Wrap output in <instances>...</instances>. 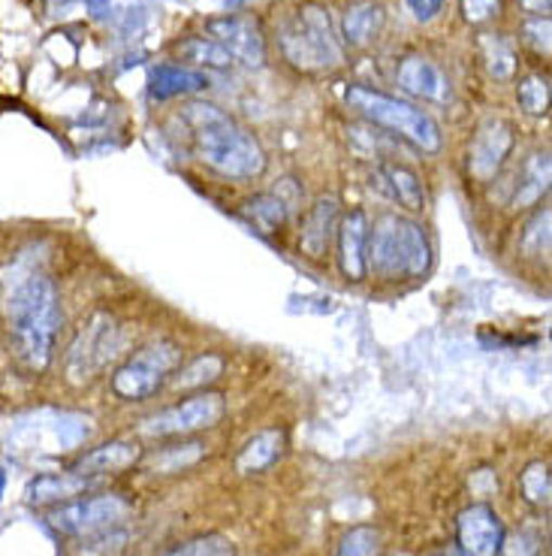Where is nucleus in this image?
Returning a JSON list of instances; mask_svg holds the SVG:
<instances>
[{
	"mask_svg": "<svg viewBox=\"0 0 552 556\" xmlns=\"http://www.w3.org/2000/svg\"><path fill=\"white\" fill-rule=\"evenodd\" d=\"M142 459V447L137 442H106V445L88 451L79 463L73 466V472L85 475V478H100V475H115L133 469Z\"/></svg>",
	"mask_w": 552,
	"mask_h": 556,
	"instance_id": "nucleus-17",
	"label": "nucleus"
},
{
	"mask_svg": "<svg viewBox=\"0 0 552 556\" xmlns=\"http://www.w3.org/2000/svg\"><path fill=\"white\" fill-rule=\"evenodd\" d=\"M239 215H242L257 233L269 237V233H278V230L287 224V203L278 194H257L251 197L248 203L239 208Z\"/></svg>",
	"mask_w": 552,
	"mask_h": 556,
	"instance_id": "nucleus-24",
	"label": "nucleus"
},
{
	"mask_svg": "<svg viewBox=\"0 0 552 556\" xmlns=\"http://www.w3.org/2000/svg\"><path fill=\"white\" fill-rule=\"evenodd\" d=\"M519 490H523V500L528 505H550V463H543V459H535V463H528L525 466V472L519 475Z\"/></svg>",
	"mask_w": 552,
	"mask_h": 556,
	"instance_id": "nucleus-29",
	"label": "nucleus"
},
{
	"mask_svg": "<svg viewBox=\"0 0 552 556\" xmlns=\"http://www.w3.org/2000/svg\"><path fill=\"white\" fill-rule=\"evenodd\" d=\"M405 7H408V13L414 15L416 22H432V18H438L444 10V0H405Z\"/></svg>",
	"mask_w": 552,
	"mask_h": 556,
	"instance_id": "nucleus-34",
	"label": "nucleus"
},
{
	"mask_svg": "<svg viewBox=\"0 0 552 556\" xmlns=\"http://www.w3.org/2000/svg\"><path fill=\"white\" fill-rule=\"evenodd\" d=\"M208 88V79L196 70L179 67V64H161L152 70V98L169 100L184 98V94H196Z\"/></svg>",
	"mask_w": 552,
	"mask_h": 556,
	"instance_id": "nucleus-23",
	"label": "nucleus"
},
{
	"mask_svg": "<svg viewBox=\"0 0 552 556\" xmlns=\"http://www.w3.org/2000/svg\"><path fill=\"white\" fill-rule=\"evenodd\" d=\"M181 363V351L176 342H152L139 348L133 357H127L115 376H112V390L127 403H142L164 388V381Z\"/></svg>",
	"mask_w": 552,
	"mask_h": 556,
	"instance_id": "nucleus-6",
	"label": "nucleus"
},
{
	"mask_svg": "<svg viewBox=\"0 0 552 556\" xmlns=\"http://www.w3.org/2000/svg\"><path fill=\"white\" fill-rule=\"evenodd\" d=\"M552 179V161L547 149H538L531 152L523 161L519 167V176H516V188H513L511 206L525 208V206H538L540 197L550 191Z\"/></svg>",
	"mask_w": 552,
	"mask_h": 556,
	"instance_id": "nucleus-20",
	"label": "nucleus"
},
{
	"mask_svg": "<svg viewBox=\"0 0 552 556\" xmlns=\"http://www.w3.org/2000/svg\"><path fill=\"white\" fill-rule=\"evenodd\" d=\"M387 28V10L381 0H350L342 13V40L347 49H369Z\"/></svg>",
	"mask_w": 552,
	"mask_h": 556,
	"instance_id": "nucleus-14",
	"label": "nucleus"
},
{
	"mask_svg": "<svg viewBox=\"0 0 552 556\" xmlns=\"http://www.w3.org/2000/svg\"><path fill=\"white\" fill-rule=\"evenodd\" d=\"M459 551L465 556H501L504 551V523L492 505L477 502L455 520Z\"/></svg>",
	"mask_w": 552,
	"mask_h": 556,
	"instance_id": "nucleus-11",
	"label": "nucleus"
},
{
	"mask_svg": "<svg viewBox=\"0 0 552 556\" xmlns=\"http://www.w3.org/2000/svg\"><path fill=\"white\" fill-rule=\"evenodd\" d=\"M223 372V357L218 354H203V357H196L194 363H188V366H181L179 372H172V381H176V388H203L208 381H215V378Z\"/></svg>",
	"mask_w": 552,
	"mask_h": 556,
	"instance_id": "nucleus-30",
	"label": "nucleus"
},
{
	"mask_svg": "<svg viewBox=\"0 0 552 556\" xmlns=\"http://www.w3.org/2000/svg\"><path fill=\"white\" fill-rule=\"evenodd\" d=\"M513 152V127L504 118H486L468 146V173L477 181H492Z\"/></svg>",
	"mask_w": 552,
	"mask_h": 556,
	"instance_id": "nucleus-10",
	"label": "nucleus"
},
{
	"mask_svg": "<svg viewBox=\"0 0 552 556\" xmlns=\"http://www.w3.org/2000/svg\"><path fill=\"white\" fill-rule=\"evenodd\" d=\"M121 345V330L112 315L98 312L85 320L79 327V333L73 339V345L67 351V376L76 384H85L91 378H98L110 361L115 357V351Z\"/></svg>",
	"mask_w": 552,
	"mask_h": 556,
	"instance_id": "nucleus-8",
	"label": "nucleus"
},
{
	"mask_svg": "<svg viewBox=\"0 0 552 556\" xmlns=\"http://www.w3.org/2000/svg\"><path fill=\"white\" fill-rule=\"evenodd\" d=\"M519 7L528 15H550V0H519Z\"/></svg>",
	"mask_w": 552,
	"mask_h": 556,
	"instance_id": "nucleus-35",
	"label": "nucleus"
},
{
	"mask_svg": "<svg viewBox=\"0 0 552 556\" xmlns=\"http://www.w3.org/2000/svg\"><path fill=\"white\" fill-rule=\"evenodd\" d=\"M176 55L191 64V67H208V70H230L235 67V58L223 49L221 42L211 37H188V40L176 42Z\"/></svg>",
	"mask_w": 552,
	"mask_h": 556,
	"instance_id": "nucleus-25",
	"label": "nucleus"
},
{
	"mask_svg": "<svg viewBox=\"0 0 552 556\" xmlns=\"http://www.w3.org/2000/svg\"><path fill=\"white\" fill-rule=\"evenodd\" d=\"M127 515H130V502L106 493V496H79V500L55 505L46 515V523L64 539H91V535L112 532Z\"/></svg>",
	"mask_w": 552,
	"mask_h": 556,
	"instance_id": "nucleus-7",
	"label": "nucleus"
},
{
	"mask_svg": "<svg viewBox=\"0 0 552 556\" xmlns=\"http://www.w3.org/2000/svg\"><path fill=\"white\" fill-rule=\"evenodd\" d=\"M98 484V478H85L79 472H52V475H37L25 490V500L30 508H49V505H64L85 496L91 486Z\"/></svg>",
	"mask_w": 552,
	"mask_h": 556,
	"instance_id": "nucleus-16",
	"label": "nucleus"
},
{
	"mask_svg": "<svg viewBox=\"0 0 552 556\" xmlns=\"http://www.w3.org/2000/svg\"><path fill=\"white\" fill-rule=\"evenodd\" d=\"M345 98L347 106L357 110L374 127H384L389 134L408 139L420 152H441V127H438V122L428 112L416 110L414 103L393 98V94H384V91L369 88V85H350Z\"/></svg>",
	"mask_w": 552,
	"mask_h": 556,
	"instance_id": "nucleus-5",
	"label": "nucleus"
},
{
	"mask_svg": "<svg viewBox=\"0 0 552 556\" xmlns=\"http://www.w3.org/2000/svg\"><path fill=\"white\" fill-rule=\"evenodd\" d=\"M477 58L489 73V79H496V83H511L516 70H519L516 46L504 34H496V30H486V34L477 37Z\"/></svg>",
	"mask_w": 552,
	"mask_h": 556,
	"instance_id": "nucleus-21",
	"label": "nucleus"
},
{
	"mask_svg": "<svg viewBox=\"0 0 552 556\" xmlns=\"http://www.w3.org/2000/svg\"><path fill=\"white\" fill-rule=\"evenodd\" d=\"M287 447V432L269 427L260 430L257 435H251L248 442L242 445L239 457H235V472L239 475H260L266 469H272L281 454Z\"/></svg>",
	"mask_w": 552,
	"mask_h": 556,
	"instance_id": "nucleus-19",
	"label": "nucleus"
},
{
	"mask_svg": "<svg viewBox=\"0 0 552 556\" xmlns=\"http://www.w3.org/2000/svg\"><path fill=\"white\" fill-rule=\"evenodd\" d=\"M275 40L281 58L299 73H332L345 61V49L335 37L330 13L314 0H305L281 18Z\"/></svg>",
	"mask_w": 552,
	"mask_h": 556,
	"instance_id": "nucleus-3",
	"label": "nucleus"
},
{
	"mask_svg": "<svg viewBox=\"0 0 552 556\" xmlns=\"http://www.w3.org/2000/svg\"><path fill=\"white\" fill-rule=\"evenodd\" d=\"M377 181L384 185V191H387L393 200H399L401 206L411 208V212H420V208L426 206V191H423V181L416 176L414 169L405 167V164H396V161H384L381 167H377Z\"/></svg>",
	"mask_w": 552,
	"mask_h": 556,
	"instance_id": "nucleus-22",
	"label": "nucleus"
},
{
	"mask_svg": "<svg viewBox=\"0 0 552 556\" xmlns=\"http://www.w3.org/2000/svg\"><path fill=\"white\" fill-rule=\"evenodd\" d=\"M338 227V203L332 197H320L305 215L303 233H299V249L311 257V261H323V254L330 251L332 230Z\"/></svg>",
	"mask_w": 552,
	"mask_h": 556,
	"instance_id": "nucleus-18",
	"label": "nucleus"
},
{
	"mask_svg": "<svg viewBox=\"0 0 552 556\" xmlns=\"http://www.w3.org/2000/svg\"><path fill=\"white\" fill-rule=\"evenodd\" d=\"M396 85L405 94L426 100V103H447L450 94H453L447 73L432 58L423 55L401 58L399 70H396Z\"/></svg>",
	"mask_w": 552,
	"mask_h": 556,
	"instance_id": "nucleus-13",
	"label": "nucleus"
},
{
	"mask_svg": "<svg viewBox=\"0 0 552 556\" xmlns=\"http://www.w3.org/2000/svg\"><path fill=\"white\" fill-rule=\"evenodd\" d=\"M227 415V396L215 393V390H203L188 400H181L172 408L157 412L149 420H142L139 432L149 439H169V435H194L200 430H211L218 427Z\"/></svg>",
	"mask_w": 552,
	"mask_h": 556,
	"instance_id": "nucleus-9",
	"label": "nucleus"
},
{
	"mask_svg": "<svg viewBox=\"0 0 552 556\" xmlns=\"http://www.w3.org/2000/svg\"><path fill=\"white\" fill-rule=\"evenodd\" d=\"M459 10H462V18L468 25H486V22L501 15L504 0H459Z\"/></svg>",
	"mask_w": 552,
	"mask_h": 556,
	"instance_id": "nucleus-33",
	"label": "nucleus"
},
{
	"mask_svg": "<svg viewBox=\"0 0 552 556\" xmlns=\"http://www.w3.org/2000/svg\"><path fill=\"white\" fill-rule=\"evenodd\" d=\"M516 100L525 115H547L550 110V76L547 73H528L516 85Z\"/></svg>",
	"mask_w": 552,
	"mask_h": 556,
	"instance_id": "nucleus-26",
	"label": "nucleus"
},
{
	"mask_svg": "<svg viewBox=\"0 0 552 556\" xmlns=\"http://www.w3.org/2000/svg\"><path fill=\"white\" fill-rule=\"evenodd\" d=\"M552 22L550 15H528L519 25V40L540 58H550L552 49Z\"/></svg>",
	"mask_w": 552,
	"mask_h": 556,
	"instance_id": "nucleus-31",
	"label": "nucleus"
},
{
	"mask_svg": "<svg viewBox=\"0 0 552 556\" xmlns=\"http://www.w3.org/2000/svg\"><path fill=\"white\" fill-rule=\"evenodd\" d=\"M166 556H235V544L223 535H203V539H194V542L169 551Z\"/></svg>",
	"mask_w": 552,
	"mask_h": 556,
	"instance_id": "nucleus-32",
	"label": "nucleus"
},
{
	"mask_svg": "<svg viewBox=\"0 0 552 556\" xmlns=\"http://www.w3.org/2000/svg\"><path fill=\"white\" fill-rule=\"evenodd\" d=\"M181 130L200 164L227 179H257L266 169L260 139L215 103H188L179 115Z\"/></svg>",
	"mask_w": 552,
	"mask_h": 556,
	"instance_id": "nucleus-1",
	"label": "nucleus"
},
{
	"mask_svg": "<svg viewBox=\"0 0 552 556\" xmlns=\"http://www.w3.org/2000/svg\"><path fill=\"white\" fill-rule=\"evenodd\" d=\"M208 37L218 40L235 58V64L245 67H262L266 64V37L262 30L245 18V15H218L206 25Z\"/></svg>",
	"mask_w": 552,
	"mask_h": 556,
	"instance_id": "nucleus-12",
	"label": "nucleus"
},
{
	"mask_svg": "<svg viewBox=\"0 0 552 556\" xmlns=\"http://www.w3.org/2000/svg\"><path fill=\"white\" fill-rule=\"evenodd\" d=\"M338 264L350 281H362L369 266H365V249H369V218L362 208L347 212L338 222Z\"/></svg>",
	"mask_w": 552,
	"mask_h": 556,
	"instance_id": "nucleus-15",
	"label": "nucleus"
},
{
	"mask_svg": "<svg viewBox=\"0 0 552 556\" xmlns=\"http://www.w3.org/2000/svg\"><path fill=\"white\" fill-rule=\"evenodd\" d=\"M365 266L374 276L399 281V278L426 276L432 266V245L426 230L405 215L384 212L374 224H369V249Z\"/></svg>",
	"mask_w": 552,
	"mask_h": 556,
	"instance_id": "nucleus-4",
	"label": "nucleus"
},
{
	"mask_svg": "<svg viewBox=\"0 0 552 556\" xmlns=\"http://www.w3.org/2000/svg\"><path fill=\"white\" fill-rule=\"evenodd\" d=\"M7 324L10 342L18 363L30 372H46L55 357L61 306L52 278L28 276L18 281L7 300Z\"/></svg>",
	"mask_w": 552,
	"mask_h": 556,
	"instance_id": "nucleus-2",
	"label": "nucleus"
},
{
	"mask_svg": "<svg viewBox=\"0 0 552 556\" xmlns=\"http://www.w3.org/2000/svg\"><path fill=\"white\" fill-rule=\"evenodd\" d=\"M381 551H384L381 529L362 523V527L347 529L345 535H342V542H338L335 556H381Z\"/></svg>",
	"mask_w": 552,
	"mask_h": 556,
	"instance_id": "nucleus-28",
	"label": "nucleus"
},
{
	"mask_svg": "<svg viewBox=\"0 0 552 556\" xmlns=\"http://www.w3.org/2000/svg\"><path fill=\"white\" fill-rule=\"evenodd\" d=\"M550 206L538 208L528 224H525L523 237H519V249H523L525 257H543L550 254Z\"/></svg>",
	"mask_w": 552,
	"mask_h": 556,
	"instance_id": "nucleus-27",
	"label": "nucleus"
},
{
	"mask_svg": "<svg viewBox=\"0 0 552 556\" xmlns=\"http://www.w3.org/2000/svg\"><path fill=\"white\" fill-rule=\"evenodd\" d=\"M399 556H408V554H399Z\"/></svg>",
	"mask_w": 552,
	"mask_h": 556,
	"instance_id": "nucleus-36",
	"label": "nucleus"
}]
</instances>
